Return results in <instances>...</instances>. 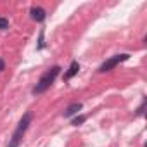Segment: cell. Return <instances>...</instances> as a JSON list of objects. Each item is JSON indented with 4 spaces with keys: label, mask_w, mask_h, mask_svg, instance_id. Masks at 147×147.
I'll return each instance as SVG.
<instances>
[{
    "label": "cell",
    "mask_w": 147,
    "mask_h": 147,
    "mask_svg": "<svg viewBox=\"0 0 147 147\" xmlns=\"http://www.w3.org/2000/svg\"><path fill=\"white\" fill-rule=\"evenodd\" d=\"M59 73H61V66H52V67H49L43 75L40 76L38 83L33 87V95H40V94L47 92V90L50 88V85L55 82V78L59 76Z\"/></svg>",
    "instance_id": "cell-1"
},
{
    "label": "cell",
    "mask_w": 147,
    "mask_h": 147,
    "mask_svg": "<svg viewBox=\"0 0 147 147\" xmlns=\"http://www.w3.org/2000/svg\"><path fill=\"white\" fill-rule=\"evenodd\" d=\"M31 119H33V114H31L30 111L23 114L19 125L16 126V130H14V133H12V137H11V140H9V147H19V144H21V140H23L26 130H28L30 125H31Z\"/></svg>",
    "instance_id": "cell-2"
},
{
    "label": "cell",
    "mask_w": 147,
    "mask_h": 147,
    "mask_svg": "<svg viewBox=\"0 0 147 147\" xmlns=\"http://www.w3.org/2000/svg\"><path fill=\"white\" fill-rule=\"evenodd\" d=\"M128 59H130V54H116V55L109 57L107 61H104V62L99 66V73L111 71V69H114L118 64H121V62H125V61H128Z\"/></svg>",
    "instance_id": "cell-3"
},
{
    "label": "cell",
    "mask_w": 147,
    "mask_h": 147,
    "mask_svg": "<svg viewBox=\"0 0 147 147\" xmlns=\"http://www.w3.org/2000/svg\"><path fill=\"white\" fill-rule=\"evenodd\" d=\"M30 14H31V19H33V21H36V23H42V21L47 18L45 9H43V7H38V5L31 7V9H30Z\"/></svg>",
    "instance_id": "cell-4"
},
{
    "label": "cell",
    "mask_w": 147,
    "mask_h": 147,
    "mask_svg": "<svg viewBox=\"0 0 147 147\" xmlns=\"http://www.w3.org/2000/svg\"><path fill=\"white\" fill-rule=\"evenodd\" d=\"M82 102H73V104H69L67 107H66V111H64V118H73V116H76L78 114V111H82Z\"/></svg>",
    "instance_id": "cell-5"
},
{
    "label": "cell",
    "mask_w": 147,
    "mask_h": 147,
    "mask_svg": "<svg viewBox=\"0 0 147 147\" xmlns=\"http://www.w3.org/2000/svg\"><path fill=\"white\" fill-rule=\"evenodd\" d=\"M78 71H80V62H78V61H73V62L69 64L67 71L64 73V80H71L73 76H76Z\"/></svg>",
    "instance_id": "cell-6"
},
{
    "label": "cell",
    "mask_w": 147,
    "mask_h": 147,
    "mask_svg": "<svg viewBox=\"0 0 147 147\" xmlns=\"http://www.w3.org/2000/svg\"><path fill=\"white\" fill-rule=\"evenodd\" d=\"M85 121H87V116H85V114H80V116H75V118L71 119V125H73V126H80V125H83Z\"/></svg>",
    "instance_id": "cell-7"
},
{
    "label": "cell",
    "mask_w": 147,
    "mask_h": 147,
    "mask_svg": "<svg viewBox=\"0 0 147 147\" xmlns=\"http://www.w3.org/2000/svg\"><path fill=\"white\" fill-rule=\"evenodd\" d=\"M9 28V19L7 18H0V31H5Z\"/></svg>",
    "instance_id": "cell-8"
},
{
    "label": "cell",
    "mask_w": 147,
    "mask_h": 147,
    "mask_svg": "<svg viewBox=\"0 0 147 147\" xmlns=\"http://www.w3.org/2000/svg\"><path fill=\"white\" fill-rule=\"evenodd\" d=\"M43 47H45V42H43V30H42L38 36V49H43Z\"/></svg>",
    "instance_id": "cell-9"
},
{
    "label": "cell",
    "mask_w": 147,
    "mask_h": 147,
    "mask_svg": "<svg viewBox=\"0 0 147 147\" xmlns=\"http://www.w3.org/2000/svg\"><path fill=\"white\" fill-rule=\"evenodd\" d=\"M144 111H145V99L142 100V104H140V107L137 109V116H142V114H144Z\"/></svg>",
    "instance_id": "cell-10"
},
{
    "label": "cell",
    "mask_w": 147,
    "mask_h": 147,
    "mask_svg": "<svg viewBox=\"0 0 147 147\" xmlns=\"http://www.w3.org/2000/svg\"><path fill=\"white\" fill-rule=\"evenodd\" d=\"M5 69V62H4V59L0 57V71H4Z\"/></svg>",
    "instance_id": "cell-11"
}]
</instances>
